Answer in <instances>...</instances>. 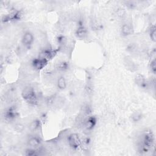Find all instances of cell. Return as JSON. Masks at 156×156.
<instances>
[{
    "label": "cell",
    "instance_id": "d6986e66",
    "mask_svg": "<svg viewBox=\"0 0 156 156\" xmlns=\"http://www.w3.org/2000/svg\"><path fill=\"white\" fill-rule=\"evenodd\" d=\"M149 68L151 70V71L155 74V71H156V65H155V58L153 59L151 62L150 63V65H149Z\"/></svg>",
    "mask_w": 156,
    "mask_h": 156
},
{
    "label": "cell",
    "instance_id": "3957f363",
    "mask_svg": "<svg viewBox=\"0 0 156 156\" xmlns=\"http://www.w3.org/2000/svg\"><path fill=\"white\" fill-rule=\"evenodd\" d=\"M68 143L73 149H77L82 145V141L77 133L70 134L68 136Z\"/></svg>",
    "mask_w": 156,
    "mask_h": 156
},
{
    "label": "cell",
    "instance_id": "8fae6325",
    "mask_svg": "<svg viewBox=\"0 0 156 156\" xmlns=\"http://www.w3.org/2000/svg\"><path fill=\"white\" fill-rule=\"evenodd\" d=\"M66 80L64 76H60L59 77H58L57 79V88L61 90H63L66 88Z\"/></svg>",
    "mask_w": 156,
    "mask_h": 156
},
{
    "label": "cell",
    "instance_id": "5bb4252c",
    "mask_svg": "<svg viewBox=\"0 0 156 156\" xmlns=\"http://www.w3.org/2000/svg\"><path fill=\"white\" fill-rule=\"evenodd\" d=\"M69 67V65L68 62L66 61H62L59 62L57 66V68L58 69V70L60 71H65L68 69Z\"/></svg>",
    "mask_w": 156,
    "mask_h": 156
},
{
    "label": "cell",
    "instance_id": "4fadbf2b",
    "mask_svg": "<svg viewBox=\"0 0 156 156\" xmlns=\"http://www.w3.org/2000/svg\"><path fill=\"white\" fill-rule=\"evenodd\" d=\"M135 80L136 83L140 86L141 87L145 88L147 86V82L146 81V79L144 77L141 75V74H138L136 77H135Z\"/></svg>",
    "mask_w": 156,
    "mask_h": 156
},
{
    "label": "cell",
    "instance_id": "52a82bcc",
    "mask_svg": "<svg viewBox=\"0 0 156 156\" xmlns=\"http://www.w3.org/2000/svg\"><path fill=\"white\" fill-rule=\"evenodd\" d=\"M96 118L93 116H89L84 121V127L87 130H91L96 124Z\"/></svg>",
    "mask_w": 156,
    "mask_h": 156
},
{
    "label": "cell",
    "instance_id": "7a4b0ae2",
    "mask_svg": "<svg viewBox=\"0 0 156 156\" xmlns=\"http://www.w3.org/2000/svg\"><path fill=\"white\" fill-rule=\"evenodd\" d=\"M23 98L29 104L35 105L37 102V96L35 90L31 87H27L22 91Z\"/></svg>",
    "mask_w": 156,
    "mask_h": 156
},
{
    "label": "cell",
    "instance_id": "30bf717a",
    "mask_svg": "<svg viewBox=\"0 0 156 156\" xmlns=\"http://www.w3.org/2000/svg\"><path fill=\"white\" fill-rule=\"evenodd\" d=\"M75 34L78 38H83L87 34V29L85 28V27L84 26H79L77 28V29L76 30V32H75Z\"/></svg>",
    "mask_w": 156,
    "mask_h": 156
},
{
    "label": "cell",
    "instance_id": "277c9868",
    "mask_svg": "<svg viewBox=\"0 0 156 156\" xmlns=\"http://www.w3.org/2000/svg\"><path fill=\"white\" fill-rule=\"evenodd\" d=\"M48 60L46 58L40 56L37 58H34L32 61V67L37 70H40L44 68L48 64Z\"/></svg>",
    "mask_w": 156,
    "mask_h": 156
},
{
    "label": "cell",
    "instance_id": "e0dca14e",
    "mask_svg": "<svg viewBox=\"0 0 156 156\" xmlns=\"http://www.w3.org/2000/svg\"><path fill=\"white\" fill-rule=\"evenodd\" d=\"M39 153L37 152V149H34V148H30L26 150V155H29V156H33V155H38Z\"/></svg>",
    "mask_w": 156,
    "mask_h": 156
},
{
    "label": "cell",
    "instance_id": "9c48e42d",
    "mask_svg": "<svg viewBox=\"0 0 156 156\" xmlns=\"http://www.w3.org/2000/svg\"><path fill=\"white\" fill-rule=\"evenodd\" d=\"M57 54V51L54 49H44L42 51L41 57L46 58L47 60H49L52 59L55 55Z\"/></svg>",
    "mask_w": 156,
    "mask_h": 156
},
{
    "label": "cell",
    "instance_id": "2e32d148",
    "mask_svg": "<svg viewBox=\"0 0 156 156\" xmlns=\"http://www.w3.org/2000/svg\"><path fill=\"white\" fill-rule=\"evenodd\" d=\"M41 126V122L38 119L33 121L30 124V128L32 130H37Z\"/></svg>",
    "mask_w": 156,
    "mask_h": 156
},
{
    "label": "cell",
    "instance_id": "ac0fdd59",
    "mask_svg": "<svg viewBox=\"0 0 156 156\" xmlns=\"http://www.w3.org/2000/svg\"><path fill=\"white\" fill-rule=\"evenodd\" d=\"M141 118H142L141 114L139 112H136L132 116V120H133V121L136 122L139 121L141 119Z\"/></svg>",
    "mask_w": 156,
    "mask_h": 156
},
{
    "label": "cell",
    "instance_id": "9a60e30c",
    "mask_svg": "<svg viewBox=\"0 0 156 156\" xmlns=\"http://www.w3.org/2000/svg\"><path fill=\"white\" fill-rule=\"evenodd\" d=\"M149 35H150V38L151 39V40L153 41L154 42H155V41H156V29H155V27L154 25L152 26L151 28Z\"/></svg>",
    "mask_w": 156,
    "mask_h": 156
},
{
    "label": "cell",
    "instance_id": "8992f818",
    "mask_svg": "<svg viewBox=\"0 0 156 156\" xmlns=\"http://www.w3.org/2000/svg\"><path fill=\"white\" fill-rule=\"evenodd\" d=\"M34 40V37L30 32H26L22 37L21 38V42L26 47H29L30 46Z\"/></svg>",
    "mask_w": 156,
    "mask_h": 156
},
{
    "label": "cell",
    "instance_id": "7c38bea8",
    "mask_svg": "<svg viewBox=\"0 0 156 156\" xmlns=\"http://www.w3.org/2000/svg\"><path fill=\"white\" fill-rule=\"evenodd\" d=\"M121 34L123 36H128L132 34V28L129 24H124L121 28Z\"/></svg>",
    "mask_w": 156,
    "mask_h": 156
},
{
    "label": "cell",
    "instance_id": "ba28073f",
    "mask_svg": "<svg viewBox=\"0 0 156 156\" xmlns=\"http://www.w3.org/2000/svg\"><path fill=\"white\" fill-rule=\"evenodd\" d=\"M41 143V140L40 137L37 136H30L28 141L27 143L28 145L34 149H37L40 147Z\"/></svg>",
    "mask_w": 156,
    "mask_h": 156
},
{
    "label": "cell",
    "instance_id": "6da1fadb",
    "mask_svg": "<svg viewBox=\"0 0 156 156\" xmlns=\"http://www.w3.org/2000/svg\"><path fill=\"white\" fill-rule=\"evenodd\" d=\"M154 142V135L151 130L146 131L143 134L141 145V151L146 152L153 146Z\"/></svg>",
    "mask_w": 156,
    "mask_h": 156
},
{
    "label": "cell",
    "instance_id": "5b68a950",
    "mask_svg": "<svg viewBox=\"0 0 156 156\" xmlns=\"http://www.w3.org/2000/svg\"><path fill=\"white\" fill-rule=\"evenodd\" d=\"M18 112L15 108L11 107L4 112V117L7 121H13L18 116Z\"/></svg>",
    "mask_w": 156,
    "mask_h": 156
}]
</instances>
